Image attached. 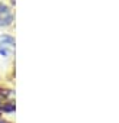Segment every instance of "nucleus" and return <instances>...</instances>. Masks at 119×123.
Here are the masks:
<instances>
[{
  "label": "nucleus",
  "instance_id": "nucleus-1",
  "mask_svg": "<svg viewBox=\"0 0 119 123\" xmlns=\"http://www.w3.org/2000/svg\"><path fill=\"white\" fill-rule=\"evenodd\" d=\"M15 51V39L12 36H2L0 38V54L3 56H9Z\"/></svg>",
  "mask_w": 119,
  "mask_h": 123
},
{
  "label": "nucleus",
  "instance_id": "nucleus-2",
  "mask_svg": "<svg viewBox=\"0 0 119 123\" xmlns=\"http://www.w3.org/2000/svg\"><path fill=\"white\" fill-rule=\"evenodd\" d=\"M12 19H13V16H12V12L9 10V7L5 5H0V25L7 26V25H10Z\"/></svg>",
  "mask_w": 119,
  "mask_h": 123
},
{
  "label": "nucleus",
  "instance_id": "nucleus-3",
  "mask_svg": "<svg viewBox=\"0 0 119 123\" xmlns=\"http://www.w3.org/2000/svg\"><path fill=\"white\" fill-rule=\"evenodd\" d=\"M0 123H6V122H0Z\"/></svg>",
  "mask_w": 119,
  "mask_h": 123
}]
</instances>
